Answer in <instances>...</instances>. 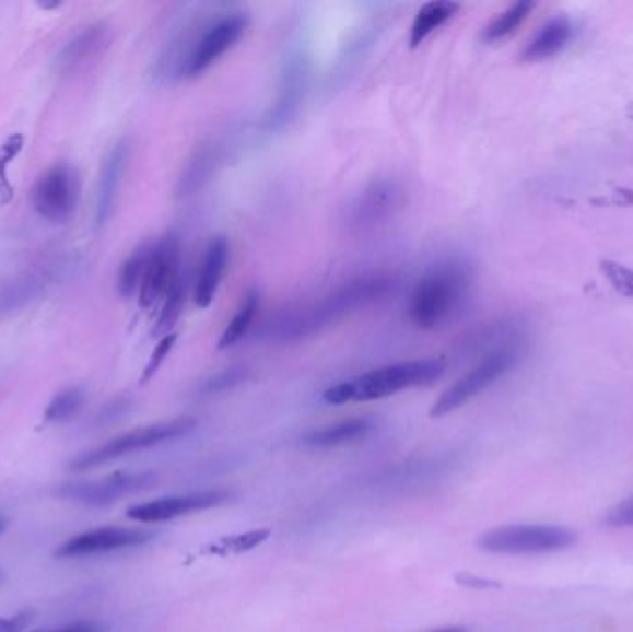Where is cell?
<instances>
[{
  "mask_svg": "<svg viewBox=\"0 0 633 632\" xmlns=\"http://www.w3.org/2000/svg\"><path fill=\"white\" fill-rule=\"evenodd\" d=\"M391 288L392 279L387 274H360L309 303H302L280 312L267 330L274 340H308L343 321L344 317L378 303L386 297Z\"/></svg>",
  "mask_w": 633,
  "mask_h": 632,
  "instance_id": "obj_1",
  "label": "cell"
},
{
  "mask_svg": "<svg viewBox=\"0 0 633 632\" xmlns=\"http://www.w3.org/2000/svg\"><path fill=\"white\" fill-rule=\"evenodd\" d=\"M248 23L247 13L226 10L178 31L167 45L171 60L178 69V80L199 79L215 66L245 36Z\"/></svg>",
  "mask_w": 633,
  "mask_h": 632,
  "instance_id": "obj_2",
  "label": "cell"
},
{
  "mask_svg": "<svg viewBox=\"0 0 633 632\" xmlns=\"http://www.w3.org/2000/svg\"><path fill=\"white\" fill-rule=\"evenodd\" d=\"M471 268L459 258L432 264L411 290L408 314L417 329L439 330L447 327L464 308L471 293Z\"/></svg>",
  "mask_w": 633,
  "mask_h": 632,
  "instance_id": "obj_3",
  "label": "cell"
},
{
  "mask_svg": "<svg viewBox=\"0 0 633 632\" xmlns=\"http://www.w3.org/2000/svg\"><path fill=\"white\" fill-rule=\"evenodd\" d=\"M447 372V360L422 359L384 365L371 372L333 384L323 394L328 405L378 401L384 397L397 396L406 389L429 386L439 381Z\"/></svg>",
  "mask_w": 633,
  "mask_h": 632,
  "instance_id": "obj_4",
  "label": "cell"
},
{
  "mask_svg": "<svg viewBox=\"0 0 633 632\" xmlns=\"http://www.w3.org/2000/svg\"><path fill=\"white\" fill-rule=\"evenodd\" d=\"M312 85V55L298 37L288 45L278 73L277 93L261 116L260 128L269 134L282 132L296 121Z\"/></svg>",
  "mask_w": 633,
  "mask_h": 632,
  "instance_id": "obj_5",
  "label": "cell"
},
{
  "mask_svg": "<svg viewBox=\"0 0 633 632\" xmlns=\"http://www.w3.org/2000/svg\"><path fill=\"white\" fill-rule=\"evenodd\" d=\"M197 423L199 421L195 420V418L181 416V418H175V420L160 421V423H154V425L139 426V429H133V431L125 432L117 438L109 440L97 449L80 453L77 458L71 460L69 468L74 469V471L98 468V466L122 458V456L132 455V453H138V450L151 449V447L165 444V442H171V440L187 436L189 432L195 431Z\"/></svg>",
  "mask_w": 633,
  "mask_h": 632,
  "instance_id": "obj_6",
  "label": "cell"
},
{
  "mask_svg": "<svg viewBox=\"0 0 633 632\" xmlns=\"http://www.w3.org/2000/svg\"><path fill=\"white\" fill-rule=\"evenodd\" d=\"M519 356V340L509 341L506 346L483 354L482 360L472 367L471 372L465 373L464 377L441 394L439 399L430 410V418H443L472 401L474 397L491 388L499 378L504 377L513 365L517 364Z\"/></svg>",
  "mask_w": 633,
  "mask_h": 632,
  "instance_id": "obj_7",
  "label": "cell"
},
{
  "mask_svg": "<svg viewBox=\"0 0 633 632\" xmlns=\"http://www.w3.org/2000/svg\"><path fill=\"white\" fill-rule=\"evenodd\" d=\"M573 532L555 525H507L493 529L478 540V546L496 554H539L573 546Z\"/></svg>",
  "mask_w": 633,
  "mask_h": 632,
  "instance_id": "obj_8",
  "label": "cell"
},
{
  "mask_svg": "<svg viewBox=\"0 0 633 632\" xmlns=\"http://www.w3.org/2000/svg\"><path fill=\"white\" fill-rule=\"evenodd\" d=\"M405 202L402 184L395 178L368 183L344 208V225L350 232H371L391 220Z\"/></svg>",
  "mask_w": 633,
  "mask_h": 632,
  "instance_id": "obj_9",
  "label": "cell"
},
{
  "mask_svg": "<svg viewBox=\"0 0 633 632\" xmlns=\"http://www.w3.org/2000/svg\"><path fill=\"white\" fill-rule=\"evenodd\" d=\"M80 183L77 171L67 164L50 167L32 189V207L49 223H67L79 207Z\"/></svg>",
  "mask_w": 633,
  "mask_h": 632,
  "instance_id": "obj_10",
  "label": "cell"
},
{
  "mask_svg": "<svg viewBox=\"0 0 633 632\" xmlns=\"http://www.w3.org/2000/svg\"><path fill=\"white\" fill-rule=\"evenodd\" d=\"M157 475L152 471H139V473H112L98 481L67 482L56 490V495L69 501H77L87 506L112 505L115 501L130 495V493L143 492L154 487Z\"/></svg>",
  "mask_w": 633,
  "mask_h": 632,
  "instance_id": "obj_11",
  "label": "cell"
},
{
  "mask_svg": "<svg viewBox=\"0 0 633 632\" xmlns=\"http://www.w3.org/2000/svg\"><path fill=\"white\" fill-rule=\"evenodd\" d=\"M181 269L180 236L167 232L152 244L151 256L146 264L145 277L139 288V304L151 308L152 304L165 299V295L178 284Z\"/></svg>",
  "mask_w": 633,
  "mask_h": 632,
  "instance_id": "obj_12",
  "label": "cell"
},
{
  "mask_svg": "<svg viewBox=\"0 0 633 632\" xmlns=\"http://www.w3.org/2000/svg\"><path fill=\"white\" fill-rule=\"evenodd\" d=\"M69 269L63 258L43 261L39 266L26 269L25 273L7 282L0 288V316H8L13 312L23 311L28 304L49 292L56 282L66 274Z\"/></svg>",
  "mask_w": 633,
  "mask_h": 632,
  "instance_id": "obj_13",
  "label": "cell"
},
{
  "mask_svg": "<svg viewBox=\"0 0 633 632\" xmlns=\"http://www.w3.org/2000/svg\"><path fill=\"white\" fill-rule=\"evenodd\" d=\"M232 493L226 490H206V492L171 495V498L154 499L139 503L128 508L127 516L138 523H163L176 517L189 516L195 512L210 511L228 501Z\"/></svg>",
  "mask_w": 633,
  "mask_h": 632,
  "instance_id": "obj_14",
  "label": "cell"
},
{
  "mask_svg": "<svg viewBox=\"0 0 633 632\" xmlns=\"http://www.w3.org/2000/svg\"><path fill=\"white\" fill-rule=\"evenodd\" d=\"M154 532L146 529H127V527H103L90 530L84 535L67 540L58 551V559H85L95 554L114 553L122 549L139 548L154 538Z\"/></svg>",
  "mask_w": 633,
  "mask_h": 632,
  "instance_id": "obj_15",
  "label": "cell"
},
{
  "mask_svg": "<svg viewBox=\"0 0 633 632\" xmlns=\"http://www.w3.org/2000/svg\"><path fill=\"white\" fill-rule=\"evenodd\" d=\"M128 160H130V141L122 138L109 149L108 156L104 160L103 171H101L97 202H95V229L97 231L108 225V221L114 215L122 178L127 173Z\"/></svg>",
  "mask_w": 633,
  "mask_h": 632,
  "instance_id": "obj_16",
  "label": "cell"
},
{
  "mask_svg": "<svg viewBox=\"0 0 633 632\" xmlns=\"http://www.w3.org/2000/svg\"><path fill=\"white\" fill-rule=\"evenodd\" d=\"M380 34L382 23L373 21V23L363 26L356 36H352V39L341 50V55L338 56V61L330 68V73L326 77V93L332 95L333 92H338L339 87H343L344 82H349L350 77L356 73L371 49L378 42Z\"/></svg>",
  "mask_w": 633,
  "mask_h": 632,
  "instance_id": "obj_17",
  "label": "cell"
},
{
  "mask_svg": "<svg viewBox=\"0 0 633 632\" xmlns=\"http://www.w3.org/2000/svg\"><path fill=\"white\" fill-rule=\"evenodd\" d=\"M108 43L109 28L106 23L85 26L56 56V71L61 74L73 73L87 61L95 60L108 47Z\"/></svg>",
  "mask_w": 633,
  "mask_h": 632,
  "instance_id": "obj_18",
  "label": "cell"
},
{
  "mask_svg": "<svg viewBox=\"0 0 633 632\" xmlns=\"http://www.w3.org/2000/svg\"><path fill=\"white\" fill-rule=\"evenodd\" d=\"M230 242L228 237L219 234L211 237L210 244L206 247L204 260L200 268L197 286H195L194 301L199 308H208L213 299L218 295L219 286L223 282L224 273L228 268Z\"/></svg>",
  "mask_w": 633,
  "mask_h": 632,
  "instance_id": "obj_19",
  "label": "cell"
},
{
  "mask_svg": "<svg viewBox=\"0 0 633 632\" xmlns=\"http://www.w3.org/2000/svg\"><path fill=\"white\" fill-rule=\"evenodd\" d=\"M221 162V147L218 143H206L195 151L194 156L187 162L186 169L181 173L178 183V197H191L199 194L206 184L210 183L211 175L218 169Z\"/></svg>",
  "mask_w": 633,
  "mask_h": 632,
  "instance_id": "obj_20",
  "label": "cell"
},
{
  "mask_svg": "<svg viewBox=\"0 0 633 632\" xmlns=\"http://www.w3.org/2000/svg\"><path fill=\"white\" fill-rule=\"evenodd\" d=\"M573 39V25L567 17L550 19L526 45L523 58L528 61L547 60L567 47Z\"/></svg>",
  "mask_w": 633,
  "mask_h": 632,
  "instance_id": "obj_21",
  "label": "cell"
},
{
  "mask_svg": "<svg viewBox=\"0 0 633 632\" xmlns=\"http://www.w3.org/2000/svg\"><path fill=\"white\" fill-rule=\"evenodd\" d=\"M373 429V421L367 418H352V420L339 421L336 425L323 426L319 431L309 432L304 438V444L309 447H338V445L349 444L354 440H360L368 434Z\"/></svg>",
  "mask_w": 633,
  "mask_h": 632,
  "instance_id": "obj_22",
  "label": "cell"
},
{
  "mask_svg": "<svg viewBox=\"0 0 633 632\" xmlns=\"http://www.w3.org/2000/svg\"><path fill=\"white\" fill-rule=\"evenodd\" d=\"M459 10H461V7H459L458 2H445V0L426 2V4L417 12L415 19H413V25H411V49L421 47L422 43L426 42V37H429L432 32L445 25Z\"/></svg>",
  "mask_w": 633,
  "mask_h": 632,
  "instance_id": "obj_23",
  "label": "cell"
},
{
  "mask_svg": "<svg viewBox=\"0 0 633 632\" xmlns=\"http://www.w3.org/2000/svg\"><path fill=\"white\" fill-rule=\"evenodd\" d=\"M260 290H258V288H250V290L243 295L242 303L237 306V311L234 312V317L230 319L226 329L223 330V335L219 338V351L237 346V343L247 336L248 330L253 327L254 319H256L258 312H260Z\"/></svg>",
  "mask_w": 633,
  "mask_h": 632,
  "instance_id": "obj_24",
  "label": "cell"
},
{
  "mask_svg": "<svg viewBox=\"0 0 633 632\" xmlns=\"http://www.w3.org/2000/svg\"><path fill=\"white\" fill-rule=\"evenodd\" d=\"M152 244H154V242H145V244L136 247V250H133L132 255L128 256L121 269H119L117 290L121 293V297L130 299L132 295H136V293H139V288H141V282H143V277H145Z\"/></svg>",
  "mask_w": 633,
  "mask_h": 632,
  "instance_id": "obj_25",
  "label": "cell"
},
{
  "mask_svg": "<svg viewBox=\"0 0 633 632\" xmlns=\"http://www.w3.org/2000/svg\"><path fill=\"white\" fill-rule=\"evenodd\" d=\"M534 7H536L534 2H517L507 8L506 12H502L495 21H491V25L485 26L483 42L496 43L512 36L513 32L525 23Z\"/></svg>",
  "mask_w": 633,
  "mask_h": 632,
  "instance_id": "obj_26",
  "label": "cell"
},
{
  "mask_svg": "<svg viewBox=\"0 0 633 632\" xmlns=\"http://www.w3.org/2000/svg\"><path fill=\"white\" fill-rule=\"evenodd\" d=\"M85 394L82 388H67L58 396L52 397L49 407L45 410V421L47 423H66L79 416L84 407Z\"/></svg>",
  "mask_w": 633,
  "mask_h": 632,
  "instance_id": "obj_27",
  "label": "cell"
},
{
  "mask_svg": "<svg viewBox=\"0 0 633 632\" xmlns=\"http://www.w3.org/2000/svg\"><path fill=\"white\" fill-rule=\"evenodd\" d=\"M184 306H186V286H184V280L180 279L178 284L163 299L162 312L157 317L154 336L163 338V336L173 335V329L181 317Z\"/></svg>",
  "mask_w": 633,
  "mask_h": 632,
  "instance_id": "obj_28",
  "label": "cell"
},
{
  "mask_svg": "<svg viewBox=\"0 0 633 632\" xmlns=\"http://www.w3.org/2000/svg\"><path fill=\"white\" fill-rule=\"evenodd\" d=\"M269 536H271V530L269 529L250 530V532H245V535L223 538V540H219L215 546L211 543L210 548L206 549V551H208V553L221 554V557L247 553V551H253L254 548L261 546Z\"/></svg>",
  "mask_w": 633,
  "mask_h": 632,
  "instance_id": "obj_29",
  "label": "cell"
},
{
  "mask_svg": "<svg viewBox=\"0 0 633 632\" xmlns=\"http://www.w3.org/2000/svg\"><path fill=\"white\" fill-rule=\"evenodd\" d=\"M248 373L250 372L243 365L228 367V370L215 373V375H211V377L206 378L204 383L200 384V396H215V394H223V391L236 388V386L247 381Z\"/></svg>",
  "mask_w": 633,
  "mask_h": 632,
  "instance_id": "obj_30",
  "label": "cell"
},
{
  "mask_svg": "<svg viewBox=\"0 0 633 632\" xmlns=\"http://www.w3.org/2000/svg\"><path fill=\"white\" fill-rule=\"evenodd\" d=\"M176 340H178V335H175V332H173V335H167L163 336V338H160L157 346L154 347V351H152L151 359H149V362H146L145 372H143V375H141V384H146L149 381L154 378L157 370L162 367L163 362L167 360L171 351L175 349Z\"/></svg>",
  "mask_w": 633,
  "mask_h": 632,
  "instance_id": "obj_31",
  "label": "cell"
},
{
  "mask_svg": "<svg viewBox=\"0 0 633 632\" xmlns=\"http://www.w3.org/2000/svg\"><path fill=\"white\" fill-rule=\"evenodd\" d=\"M602 271L617 292L633 299V269L617 261H602Z\"/></svg>",
  "mask_w": 633,
  "mask_h": 632,
  "instance_id": "obj_32",
  "label": "cell"
},
{
  "mask_svg": "<svg viewBox=\"0 0 633 632\" xmlns=\"http://www.w3.org/2000/svg\"><path fill=\"white\" fill-rule=\"evenodd\" d=\"M608 523L616 527H633V495L609 512Z\"/></svg>",
  "mask_w": 633,
  "mask_h": 632,
  "instance_id": "obj_33",
  "label": "cell"
},
{
  "mask_svg": "<svg viewBox=\"0 0 633 632\" xmlns=\"http://www.w3.org/2000/svg\"><path fill=\"white\" fill-rule=\"evenodd\" d=\"M34 615L31 610L19 612L12 618H0V632H23L26 627L31 625Z\"/></svg>",
  "mask_w": 633,
  "mask_h": 632,
  "instance_id": "obj_34",
  "label": "cell"
},
{
  "mask_svg": "<svg viewBox=\"0 0 633 632\" xmlns=\"http://www.w3.org/2000/svg\"><path fill=\"white\" fill-rule=\"evenodd\" d=\"M36 632H106L101 623H95V621H79V623H71V625L61 627V629H55V631H36Z\"/></svg>",
  "mask_w": 633,
  "mask_h": 632,
  "instance_id": "obj_35",
  "label": "cell"
},
{
  "mask_svg": "<svg viewBox=\"0 0 633 632\" xmlns=\"http://www.w3.org/2000/svg\"><path fill=\"white\" fill-rule=\"evenodd\" d=\"M434 632H467V629H464V627H447V629H439V631Z\"/></svg>",
  "mask_w": 633,
  "mask_h": 632,
  "instance_id": "obj_36",
  "label": "cell"
},
{
  "mask_svg": "<svg viewBox=\"0 0 633 632\" xmlns=\"http://www.w3.org/2000/svg\"><path fill=\"white\" fill-rule=\"evenodd\" d=\"M7 527H8L7 519H4V517H0V535H2L4 530H7Z\"/></svg>",
  "mask_w": 633,
  "mask_h": 632,
  "instance_id": "obj_37",
  "label": "cell"
},
{
  "mask_svg": "<svg viewBox=\"0 0 633 632\" xmlns=\"http://www.w3.org/2000/svg\"><path fill=\"white\" fill-rule=\"evenodd\" d=\"M4 578H7V575H4V572L0 570V583H4Z\"/></svg>",
  "mask_w": 633,
  "mask_h": 632,
  "instance_id": "obj_38",
  "label": "cell"
}]
</instances>
